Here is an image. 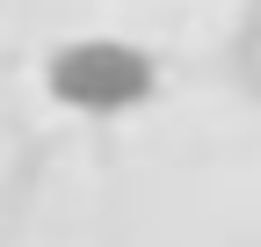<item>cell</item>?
<instances>
[{"instance_id":"obj_1","label":"cell","mask_w":261,"mask_h":247,"mask_svg":"<svg viewBox=\"0 0 261 247\" xmlns=\"http://www.w3.org/2000/svg\"><path fill=\"white\" fill-rule=\"evenodd\" d=\"M44 80L65 109H130L152 95V58L138 44H116V37H80V44L51 51Z\"/></svg>"}]
</instances>
